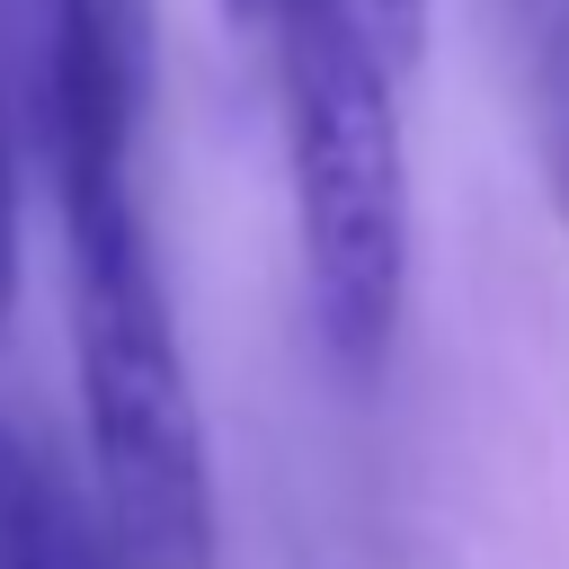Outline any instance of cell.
I'll list each match as a JSON object with an SVG mask.
<instances>
[{"instance_id":"obj_1","label":"cell","mask_w":569,"mask_h":569,"mask_svg":"<svg viewBox=\"0 0 569 569\" xmlns=\"http://www.w3.org/2000/svg\"><path fill=\"white\" fill-rule=\"evenodd\" d=\"M71 365H80V516L98 569H213V462L178 311L133 196L62 213Z\"/></svg>"},{"instance_id":"obj_2","label":"cell","mask_w":569,"mask_h":569,"mask_svg":"<svg viewBox=\"0 0 569 569\" xmlns=\"http://www.w3.org/2000/svg\"><path fill=\"white\" fill-rule=\"evenodd\" d=\"M284 169L302 231V293L329 365L347 382L382 373L409 302V160H400V80L373 53L356 0H302L276 27Z\"/></svg>"},{"instance_id":"obj_3","label":"cell","mask_w":569,"mask_h":569,"mask_svg":"<svg viewBox=\"0 0 569 569\" xmlns=\"http://www.w3.org/2000/svg\"><path fill=\"white\" fill-rule=\"evenodd\" d=\"M0 569H98L80 480H62L18 418H0Z\"/></svg>"},{"instance_id":"obj_4","label":"cell","mask_w":569,"mask_h":569,"mask_svg":"<svg viewBox=\"0 0 569 569\" xmlns=\"http://www.w3.org/2000/svg\"><path fill=\"white\" fill-rule=\"evenodd\" d=\"M18 302V107H9V71H0V329Z\"/></svg>"},{"instance_id":"obj_5","label":"cell","mask_w":569,"mask_h":569,"mask_svg":"<svg viewBox=\"0 0 569 569\" xmlns=\"http://www.w3.org/2000/svg\"><path fill=\"white\" fill-rule=\"evenodd\" d=\"M222 9H231V27H240V36H258V44H276V27H284V18L302 9V0H222Z\"/></svg>"}]
</instances>
